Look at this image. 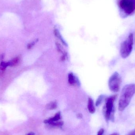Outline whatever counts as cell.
Returning <instances> with one entry per match:
<instances>
[{"mask_svg": "<svg viewBox=\"0 0 135 135\" xmlns=\"http://www.w3.org/2000/svg\"><path fill=\"white\" fill-rule=\"evenodd\" d=\"M122 83V78L119 73L115 72L109 78L108 86L109 89L113 93H117L119 90Z\"/></svg>", "mask_w": 135, "mask_h": 135, "instance_id": "cell-4", "label": "cell"}, {"mask_svg": "<svg viewBox=\"0 0 135 135\" xmlns=\"http://www.w3.org/2000/svg\"><path fill=\"white\" fill-rule=\"evenodd\" d=\"M104 130L103 129H101L98 133L97 135H103L104 133Z\"/></svg>", "mask_w": 135, "mask_h": 135, "instance_id": "cell-14", "label": "cell"}, {"mask_svg": "<svg viewBox=\"0 0 135 135\" xmlns=\"http://www.w3.org/2000/svg\"><path fill=\"white\" fill-rule=\"evenodd\" d=\"M56 45L58 51L59 52L62 53V55H67V53L66 52H65L63 47H62V46L59 43H56Z\"/></svg>", "mask_w": 135, "mask_h": 135, "instance_id": "cell-10", "label": "cell"}, {"mask_svg": "<svg viewBox=\"0 0 135 135\" xmlns=\"http://www.w3.org/2000/svg\"><path fill=\"white\" fill-rule=\"evenodd\" d=\"M135 94V84H128L124 86L119 100L118 108L120 111H124L127 107Z\"/></svg>", "mask_w": 135, "mask_h": 135, "instance_id": "cell-1", "label": "cell"}, {"mask_svg": "<svg viewBox=\"0 0 135 135\" xmlns=\"http://www.w3.org/2000/svg\"><path fill=\"white\" fill-rule=\"evenodd\" d=\"M127 135H135V129L129 132Z\"/></svg>", "mask_w": 135, "mask_h": 135, "instance_id": "cell-15", "label": "cell"}, {"mask_svg": "<svg viewBox=\"0 0 135 135\" xmlns=\"http://www.w3.org/2000/svg\"><path fill=\"white\" fill-rule=\"evenodd\" d=\"M36 42H32L31 43L29 44H28L27 46V48L28 49H30L35 45V43Z\"/></svg>", "mask_w": 135, "mask_h": 135, "instance_id": "cell-13", "label": "cell"}, {"mask_svg": "<svg viewBox=\"0 0 135 135\" xmlns=\"http://www.w3.org/2000/svg\"><path fill=\"white\" fill-rule=\"evenodd\" d=\"M104 97L103 95H100L99 96V97L97 100V102H96V105L97 106H98L100 105L101 104L102 102L103 101V99H104Z\"/></svg>", "mask_w": 135, "mask_h": 135, "instance_id": "cell-12", "label": "cell"}, {"mask_svg": "<svg viewBox=\"0 0 135 135\" xmlns=\"http://www.w3.org/2000/svg\"><path fill=\"white\" fill-rule=\"evenodd\" d=\"M21 57L20 56H18L14 58L11 61L8 62L9 66H17L20 64V62Z\"/></svg>", "mask_w": 135, "mask_h": 135, "instance_id": "cell-8", "label": "cell"}, {"mask_svg": "<svg viewBox=\"0 0 135 135\" xmlns=\"http://www.w3.org/2000/svg\"><path fill=\"white\" fill-rule=\"evenodd\" d=\"M57 104L56 102H51L47 105V108H48V109H51V110L55 109L57 108Z\"/></svg>", "mask_w": 135, "mask_h": 135, "instance_id": "cell-11", "label": "cell"}, {"mask_svg": "<svg viewBox=\"0 0 135 135\" xmlns=\"http://www.w3.org/2000/svg\"><path fill=\"white\" fill-rule=\"evenodd\" d=\"M111 135H119L118 134H117V133H113V134H111Z\"/></svg>", "mask_w": 135, "mask_h": 135, "instance_id": "cell-16", "label": "cell"}, {"mask_svg": "<svg viewBox=\"0 0 135 135\" xmlns=\"http://www.w3.org/2000/svg\"><path fill=\"white\" fill-rule=\"evenodd\" d=\"M87 107H88V110L90 113L93 114L95 112L96 109H95L93 100L90 98H89L88 99Z\"/></svg>", "mask_w": 135, "mask_h": 135, "instance_id": "cell-7", "label": "cell"}, {"mask_svg": "<svg viewBox=\"0 0 135 135\" xmlns=\"http://www.w3.org/2000/svg\"><path fill=\"white\" fill-rule=\"evenodd\" d=\"M117 95H113L108 98L105 100L104 108V114L107 122L109 120H114V104Z\"/></svg>", "mask_w": 135, "mask_h": 135, "instance_id": "cell-2", "label": "cell"}, {"mask_svg": "<svg viewBox=\"0 0 135 135\" xmlns=\"http://www.w3.org/2000/svg\"><path fill=\"white\" fill-rule=\"evenodd\" d=\"M27 135H33V134L32 133H29Z\"/></svg>", "mask_w": 135, "mask_h": 135, "instance_id": "cell-17", "label": "cell"}, {"mask_svg": "<svg viewBox=\"0 0 135 135\" xmlns=\"http://www.w3.org/2000/svg\"><path fill=\"white\" fill-rule=\"evenodd\" d=\"M134 44V36L133 34L131 33L127 38L124 41L120 46V56L123 58H127L131 53Z\"/></svg>", "mask_w": 135, "mask_h": 135, "instance_id": "cell-3", "label": "cell"}, {"mask_svg": "<svg viewBox=\"0 0 135 135\" xmlns=\"http://www.w3.org/2000/svg\"><path fill=\"white\" fill-rule=\"evenodd\" d=\"M61 119V113L60 112H58L53 117L45 120V123H46L49 124L50 125L52 126L61 127L63 124V123L62 122L59 121Z\"/></svg>", "mask_w": 135, "mask_h": 135, "instance_id": "cell-6", "label": "cell"}, {"mask_svg": "<svg viewBox=\"0 0 135 135\" xmlns=\"http://www.w3.org/2000/svg\"><path fill=\"white\" fill-rule=\"evenodd\" d=\"M120 8L127 15L132 14L135 11V0H119Z\"/></svg>", "mask_w": 135, "mask_h": 135, "instance_id": "cell-5", "label": "cell"}, {"mask_svg": "<svg viewBox=\"0 0 135 135\" xmlns=\"http://www.w3.org/2000/svg\"><path fill=\"white\" fill-rule=\"evenodd\" d=\"M68 81L69 84L74 85L76 83V78L72 73H70L68 75Z\"/></svg>", "mask_w": 135, "mask_h": 135, "instance_id": "cell-9", "label": "cell"}]
</instances>
